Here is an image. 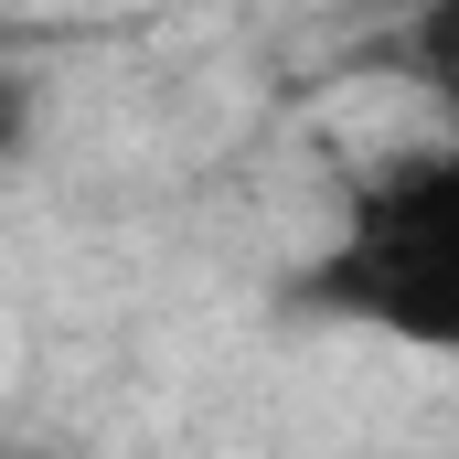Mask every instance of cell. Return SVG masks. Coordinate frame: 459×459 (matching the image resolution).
<instances>
[{"mask_svg": "<svg viewBox=\"0 0 459 459\" xmlns=\"http://www.w3.org/2000/svg\"><path fill=\"white\" fill-rule=\"evenodd\" d=\"M299 310L449 352L459 342V150H395L342 204V235L310 256Z\"/></svg>", "mask_w": 459, "mask_h": 459, "instance_id": "6da1fadb", "label": "cell"}, {"mask_svg": "<svg viewBox=\"0 0 459 459\" xmlns=\"http://www.w3.org/2000/svg\"><path fill=\"white\" fill-rule=\"evenodd\" d=\"M22 128H32V108H22V86H0V160L22 150Z\"/></svg>", "mask_w": 459, "mask_h": 459, "instance_id": "7a4b0ae2", "label": "cell"}, {"mask_svg": "<svg viewBox=\"0 0 459 459\" xmlns=\"http://www.w3.org/2000/svg\"><path fill=\"white\" fill-rule=\"evenodd\" d=\"M0 54H11V22H0Z\"/></svg>", "mask_w": 459, "mask_h": 459, "instance_id": "277c9868", "label": "cell"}, {"mask_svg": "<svg viewBox=\"0 0 459 459\" xmlns=\"http://www.w3.org/2000/svg\"><path fill=\"white\" fill-rule=\"evenodd\" d=\"M0 459H65V449H0Z\"/></svg>", "mask_w": 459, "mask_h": 459, "instance_id": "3957f363", "label": "cell"}]
</instances>
